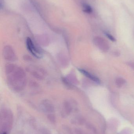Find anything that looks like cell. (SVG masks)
Returning a JSON list of instances; mask_svg holds the SVG:
<instances>
[{
    "mask_svg": "<svg viewBox=\"0 0 134 134\" xmlns=\"http://www.w3.org/2000/svg\"><path fill=\"white\" fill-rule=\"evenodd\" d=\"M93 42L100 50L106 52L109 50L110 46L108 42L100 37H97L94 38Z\"/></svg>",
    "mask_w": 134,
    "mask_h": 134,
    "instance_id": "1",
    "label": "cell"
},
{
    "mask_svg": "<svg viewBox=\"0 0 134 134\" xmlns=\"http://www.w3.org/2000/svg\"><path fill=\"white\" fill-rule=\"evenodd\" d=\"M26 43L28 49L33 55L37 58L41 57V52L34 45L30 38H27Z\"/></svg>",
    "mask_w": 134,
    "mask_h": 134,
    "instance_id": "2",
    "label": "cell"
},
{
    "mask_svg": "<svg viewBox=\"0 0 134 134\" xmlns=\"http://www.w3.org/2000/svg\"><path fill=\"white\" fill-rule=\"evenodd\" d=\"M79 71L82 73L85 76L87 77H88L89 79H90L91 80L93 81L94 82H95L97 83H99L100 82V79H98L97 77L92 75L91 73L89 72L85 71L84 69H79Z\"/></svg>",
    "mask_w": 134,
    "mask_h": 134,
    "instance_id": "3",
    "label": "cell"
},
{
    "mask_svg": "<svg viewBox=\"0 0 134 134\" xmlns=\"http://www.w3.org/2000/svg\"><path fill=\"white\" fill-rule=\"evenodd\" d=\"M115 82L118 87H121L125 84L126 82L125 80L122 77H118L116 79Z\"/></svg>",
    "mask_w": 134,
    "mask_h": 134,
    "instance_id": "4",
    "label": "cell"
},
{
    "mask_svg": "<svg viewBox=\"0 0 134 134\" xmlns=\"http://www.w3.org/2000/svg\"><path fill=\"white\" fill-rule=\"evenodd\" d=\"M83 11L87 13H90L93 12V9L92 7L87 4H84L83 5Z\"/></svg>",
    "mask_w": 134,
    "mask_h": 134,
    "instance_id": "5",
    "label": "cell"
},
{
    "mask_svg": "<svg viewBox=\"0 0 134 134\" xmlns=\"http://www.w3.org/2000/svg\"><path fill=\"white\" fill-rule=\"evenodd\" d=\"M105 35L107 36V37L108 38H109L110 40L112 41L113 42H115L116 41V39L114 37H113L112 35H111L110 34H109L108 33H105Z\"/></svg>",
    "mask_w": 134,
    "mask_h": 134,
    "instance_id": "6",
    "label": "cell"
},
{
    "mask_svg": "<svg viewBox=\"0 0 134 134\" xmlns=\"http://www.w3.org/2000/svg\"><path fill=\"white\" fill-rule=\"evenodd\" d=\"M122 134H132V132L131 130L129 129H126L122 131Z\"/></svg>",
    "mask_w": 134,
    "mask_h": 134,
    "instance_id": "7",
    "label": "cell"
},
{
    "mask_svg": "<svg viewBox=\"0 0 134 134\" xmlns=\"http://www.w3.org/2000/svg\"><path fill=\"white\" fill-rule=\"evenodd\" d=\"M128 64L134 70V63L130 62V63H128Z\"/></svg>",
    "mask_w": 134,
    "mask_h": 134,
    "instance_id": "8",
    "label": "cell"
},
{
    "mask_svg": "<svg viewBox=\"0 0 134 134\" xmlns=\"http://www.w3.org/2000/svg\"><path fill=\"white\" fill-rule=\"evenodd\" d=\"M7 134V133H3V134Z\"/></svg>",
    "mask_w": 134,
    "mask_h": 134,
    "instance_id": "9",
    "label": "cell"
}]
</instances>
